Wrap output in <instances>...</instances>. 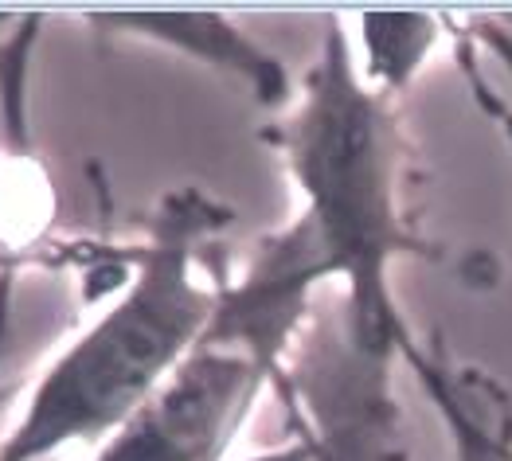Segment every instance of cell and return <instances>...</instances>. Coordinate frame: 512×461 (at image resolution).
I'll list each match as a JSON object with an SVG mask.
<instances>
[{"mask_svg": "<svg viewBox=\"0 0 512 461\" xmlns=\"http://www.w3.org/2000/svg\"><path fill=\"white\" fill-rule=\"evenodd\" d=\"M12 278H16V274H0V360H4V336H8V305H12Z\"/></svg>", "mask_w": 512, "mask_h": 461, "instance_id": "8", "label": "cell"}, {"mask_svg": "<svg viewBox=\"0 0 512 461\" xmlns=\"http://www.w3.org/2000/svg\"><path fill=\"white\" fill-rule=\"evenodd\" d=\"M403 356L352 344L337 317L313 321L278 395L313 461H407L395 368Z\"/></svg>", "mask_w": 512, "mask_h": 461, "instance_id": "4", "label": "cell"}, {"mask_svg": "<svg viewBox=\"0 0 512 461\" xmlns=\"http://www.w3.org/2000/svg\"><path fill=\"white\" fill-rule=\"evenodd\" d=\"M395 102L364 79L333 20L266 145L298 192V219L333 266L348 340L407 356L415 333L395 297V266L438 262L442 251L411 215V145Z\"/></svg>", "mask_w": 512, "mask_h": 461, "instance_id": "1", "label": "cell"}, {"mask_svg": "<svg viewBox=\"0 0 512 461\" xmlns=\"http://www.w3.org/2000/svg\"><path fill=\"white\" fill-rule=\"evenodd\" d=\"M83 20L106 28L110 36L153 43L215 75H227L247 86L251 98L266 110H286L298 94L286 63L223 12H90Z\"/></svg>", "mask_w": 512, "mask_h": 461, "instance_id": "5", "label": "cell"}, {"mask_svg": "<svg viewBox=\"0 0 512 461\" xmlns=\"http://www.w3.org/2000/svg\"><path fill=\"white\" fill-rule=\"evenodd\" d=\"M235 211L176 188L122 247L126 286L36 379L0 461H47L126 430L192 360L212 329L227 270L215 266Z\"/></svg>", "mask_w": 512, "mask_h": 461, "instance_id": "2", "label": "cell"}, {"mask_svg": "<svg viewBox=\"0 0 512 461\" xmlns=\"http://www.w3.org/2000/svg\"><path fill=\"white\" fill-rule=\"evenodd\" d=\"M294 356L215 325L169 387L90 461H227L266 391H278Z\"/></svg>", "mask_w": 512, "mask_h": 461, "instance_id": "3", "label": "cell"}, {"mask_svg": "<svg viewBox=\"0 0 512 461\" xmlns=\"http://www.w3.org/2000/svg\"><path fill=\"white\" fill-rule=\"evenodd\" d=\"M106 258V251L94 247H59V251H43V247H8L0 243V274H20L28 266H47V270H63V266H79V262H94Z\"/></svg>", "mask_w": 512, "mask_h": 461, "instance_id": "7", "label": "cell"}, {"mask_svg": "<svg viewBox=\"0 0 512 461\" xmlns=\"http://www.w3.org/2000/svg\"><path fill=\"white\" fill-rule=\"evenodd\" d=\"M442 40V20L427 12H364L360 16V47H364V79L399 98L411 79L427 67Z\"/></svg>", "mask_w": 512, "mask_h": 461, "instance_id": "6", "label": "cell"}]
</instances>
